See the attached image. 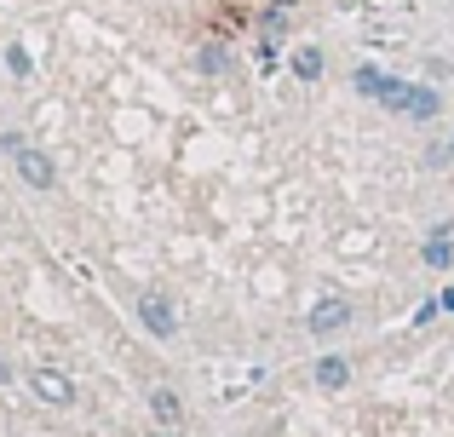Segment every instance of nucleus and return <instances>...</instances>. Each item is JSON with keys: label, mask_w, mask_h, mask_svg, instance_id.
I'll use <instances>...</instances> for the list:
<instances>
[{"label": "nucleus", "mask_w": 454, "mask_h": 437, "mask_svg": "<svg viewBox=\"0 0 454 437\" xmlns=\"http://www.w3.org/2000/svg\"><path fill=\"white\" fill-rule=\"evenodd\" d=\"M0 150H6V156L18 161V173H23V184H29V191H52V179H58L52 161H46V156H41V150H35L23 133H6V138H0Z\"/></svg>", "instance_id": "f257e3e1"}, {"label": "nucleus", "mask_w": 454, "mask_h": 437, "mask_svg": "<svg viewBox=\"0 0 454 437\" xmlns=\"http://www.w3.org/2000/svg\"><path fill=\"white\" fill-rule=\"evenodd\" d=\"M356 92H368L374 104H386V110H397V115H409V104H414L409 81H391V75H380V69H356Z\"/></svg>", "instance_id": "f03ea898"}, {"label": "nucleus", "mask_w": 454, "mask_h": 437, "mask_svg": "<svg viewBox=\"0 0 454 437\" xmlns=\"http://www.w3.org/2000/svg\"><path fill=\"white\" fill-rule=\"evenodd\" d=\"M138 323H145L155 339H178V311H173L167 293H145V300H138Z\"/></svg>", "instance_id": "7ed1b4c3"}, {"label": "nucleus", "mask_w": 454, "mask_h": 437, "mask_svg": "<svg viewBox=\"0 0 454 437\" xmlns=\"http://www.w3.org/2000/svg\"><path fill=\"white\" fill-rule=\"evenodd\" d=\"M345 323H351V300H345V293H328V300L310 305V334H317V339L340 334Z\"/></svg>", "instance_id": "20e7f679"}, {"label": "nucleus", "mask_w": 454, "mask_h": 437, "mask_svg": "<svg viewBox=\"0 0 454 437\" xmlns=\"http://www.w3.org/2000/svg\"><path fill=\"white\" fill-rule=\"evenodd\" d=\"M29 386H35V397H41V403H75V386H69V374H58V369H35L29 374Z\"/></svg>", "instance_id": "39448f33"}, {"label": "nucleus", "mask_w": 454, "mask_h": 437, "mask_svg": "<svg viewBox=\"0 0 454 437\" xmlns=\"http://www.w3.org/2000/svg\"><path fill=\"white\" fill-rule=\"evenodd\" d=\"M426 265H432V270H449L454 265V230H449V224L426 242Z\"/></svg>", "instance_id": "423d86ee"}, {"label": "nucleus", "mask_w": 454, "mask_h": 437, "mask_svg": "<svg viewBox=\"0 0 454 437\" xmlns=\"http://www.w3.org/2000/svg\"><path fill=\"white\" fill-rule=\"evenodd\" d=\"M150 409H155L161 426H178V420H184V409H178V397L167 392V386H155V392H150Z\"/></svg>", "instance_id": "0eeeda50"}, {"label": "nucleus", "mask_w": 454, "mask_h": 437, "mask_svg": "<svg viewBox=\"0 0 454 437\" xmlns=\"http://www.w3.org/2000/svg\"><path fill=\"white\" fill-rule=\"evenodd\" d=\"M345 380H351V363H345V357H322V363H317V386H328V392H340Z\"/></svg>", "instance_id": "6e6552de"}, {"label": "nucleus", "mask_w": 454, "mask_h": 437, "mask_svg": "<svg viewBox=\"0 0 454 437\" xmlns=\"http://www.w3.org/2000/svg\"><path fill=\"white\" fill-rule=\"evenodd\" d=\"M294 75H300V81H322V52H317V46H300V52H294Z\"/></svg>", "instance_id": "1a4fd4ad"}, {"label": "nucleus", "mask_w": 454, "mask_h": 437, "mask_svg": "<svg viewBox=\"0 0 454 437\" xmlns=\"http://www.w3.org/2000/svg\"><path fill=\"white\" fill-rule=\"evenodd\" d=\"M409 115H414V121H432V115H437V92H432V87H414Z\"/></svg>", "instance_id": "9d476101"}, {"label": "nucleus", "mask_w": 454, "mask_h": 437, "mask_svg": "<svg viewBox=\"0 0 454 437\" xmlns=\"http://www.w3.org/2000/svg\"><path fill=\"white\" fill-rule=\"evenodd\" d=\"M6 64H12V75H29V52H23V46H12V52H6Z\"/></svg>", "instance_id": "9b49d317"}, {"label": "nucleus", "mask_w": 454, "mask_h": 437, "mask_svg": "<svg viewBox=\"0 0 454 437\" xmlns=\"http://www.w3.org/2000/svg\"><path fill=\"white\" fill-rule=\"evenodd\" d=\"M201 69H207V75H219V69H224V52H219V46H207V52H201Z\"/></svg>", "instance_id": "f8f14e48"}, {"label": "nucleus", "mask_w": 454, "mask_h": 437, "mask_svg": "<svg viewBox=\"0 0 454 437\" xmlns=\"http://www.w3.org/2000/svg\"><path fill=\"white\" fill-rule=\"evenodd\" d=\"M449 156H454V133H449Z\"/></svg>", "instance_id": "ddd939ff"}, {"label": "nucleus", "mask_w": 454, "mask_h": 437, "mask_svg": "<svg viewBox=\"0 0 454 437\" xmlns=\"http://www.w3.org/2000/svg\"><path fill=\"white\" fill-rule=\"evenodd\" d=\"M277 6H294V0H277Z\"/></svg>", "instance_id": "4468645a"}]
</instances>
